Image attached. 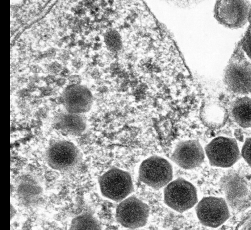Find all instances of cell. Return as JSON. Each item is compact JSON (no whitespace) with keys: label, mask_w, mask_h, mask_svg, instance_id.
<instances>
[{"label":"cell","mask_w":251,"mask_h":230,"mask_svg":"<svg viewBox=\"0 0 251 230\" xmlns=\"http://www.w3.org/2000/svg\"><path fill=\"white\" fill-rule=\"evenodd\" d=\"M226 91L234 96L251 93V62L236 48L225 69Z\"/></svg>","instance_id":"cell-1"},{"label":"cell","mask_w":251,"mask_h":230,"mask_svg":"<svg viewBox=\"0 0 251 230\" xmlns=\"http://www.w3.org/2000/svg\"><path fill=\"white\" fill-rule=\"evenodd\" d=\"M102 195L115 202H121L133 191V184L130 174L113 167L99 178Z\"/></svg>","instance_id":"cell-2"},{"label":"cell","mask_w":251,"mask_h":230,"mask_svg":"<svg viewBox=\"0 0 251 230\" xmlns=\"http://www.w3.org/2000/svg\"><path fill=\"white\" fill-rule=\"evenodd\" d=\"M139 179L152 189H160L173 180V166L164 158L157 156L150 157L142 162Z\"/></svg>","instance_id":"cell-3"},{"label":"cell","mask_w":251,"mask_h":230,"mask_svg":"<svg viewBox=\"0 0 251 230\" xmlns=\"http://www.w3.org/2000/svg\"><path fill=\"white\" fill-rule=\"evenodd\" d=\"M164 202L176 211L185 212L198 203V191L193 184L178 178L165 187Z\"/></svg>","instance_id":"cell-4"},{"label":"cell","mask_w":251,"mask_h":230,"mask_svg":"<svg viewBox=\"0 0 251 230\" xmlns=\"http://www.w3.org/2000/svg\"><path fill=\"white\" fill-rule=\"evenodd\" d=\"M204 150L210 165L222 168L235 165L241 155L236 140L224 136L213 139Z\"/></svg>","instance_id":"cell-5"},{"label":"cell","mask_w":251,"mask_h":230,"mask_svg":"<svg viewBox=\"0 0 251 230\" xmlns=\"http://www.w3.org/2000/svg\"><path fill=\"white\" fill-rule=\"evenodd\" d=\"M82 156L77 146L68 141H58L49 146L47 153L48 165L53 170L69 171L80 164Z\"/></svg>","instance_id":"cell-6"},{"label":"cell","mask_w":251,"mask_h":230,"mask_svg":"<svg viewBox=\"0 0 251 230\" xmlns=\"http://www.w3.org/2000/svg\"><path fill=\"white\" fill-rule=\"evenodd\" d=\"M150 209L147 204L135 196L121 202L116 211V219L123 227L135 230L147 224Z\"/></svg>","instance_id":"cell-7"},{"label":"cell","mask_w":251,"mask_h":230,"mask_svg":"<svg viewBox=\"0 0 251 230\" xmlns=\"http://www.w3.org/2000/svg\"><path fill=\"white\" fill-rule=\"evenodd\" d=\"M251 7L248 1H218L215 7V18L225 27L241 28L249 22Z\"/></svg>","instance_id":"cell-8"},{"label":"cell","mask_w":251,"mask_h":230,"mask_svg":"<svg viewBox=\"0 0 251 230\" xmlns=\"http://www.w3.org/2000/svg\"><path fill=\"white\" fill-rule=\"evenodd\" d=\"M195 210L200 223L209 228L220 227L230 217L228 204L221 198H204L197 204Z\"/></svg>","instance_id":"cell-9"},{"label":"cell","mask_w":251,"mask_h":230,"mask_svg":"<svg viewBox=\"0 0 251 230\" xmlns=\"http://www.w3.org/2000/svg\"><path fill=\"white\" fill-rule=\"evenodd\" d=\"M226 202L233 210L241 211L248 205L250 191L245 179L235 172H229L220 181Z\"/></svg>","instance_id":"cell-10"},{"label":"cell","mask_w":251,"mask_h":230,"mask_svg":"<svg viewBox=\"0 0 251 230\" xmlns=\"http://www.w3.org/2000/svg\"><path fill=\"white\" fill-rule=\"evenodd\" d=\"M199 118L201 122L208 128L219 129L223 128L229 120L224 93L218 96H209L202 100L200 107Z\"/></svg>","instance_id":"cell-11"},{"label":"cell","mask_w":251,"mask_h":230,"mask_svg":"<svg viewBox=\"0 0 251 230\" xmlns=\"http://www.w3.org/2000/svg\"><path fill=\"white\" fill-rule=\"evenodd\" d=\"M204 158L201 145L198 141L190 140L179 142L171 160L183 169L192 170L201 165Z\"/></svg>","instance_id":"cell-12"},{"label":"cell","mask_w":251,"mask_h":230,"mask_svg":"<svg viewBox=\"0 0 251 230\" xmlns=\"http://www.w3.org/2000/svg\"><path fill=\"white\" fill-rule=\"evenodd\" d=\"M224 95L229 120L241 128H251V93L244 96H234L225 90Z\"/></svg>","instance_id":"cell-13"},{"label":"cell","mask_w":251,"mask_h":230,"mask_svg":"<svg viewBox=\"0 0 251 230\" xmlns=\"http://www.w3.org/2000/svg\"><path fill=\"white\" fill-rule=\"evenodd\" d=\"M75 94L70 89V93L64 98L67 110L70 114H81L89 110L92 97L89 91L82 87L74 86Z\"/></svg>","instance_id":"cell-14"},{"label":"cell","mask_w":251,"mask_h":230,"mask_svg":"<svg viewBox=\"0 0 251 230\" xmlns=\"http://www.w3.org/2000/svg\"><path fill=\"white\" fill-rule=\"evenodd\" d=\"M43 190L40 184L30 177H25L21 181L18 189L20 202L24 206L33 207L40 203Z\"/></svg>","instance_id":"cell-15"},{"label":"cell","mask_w":251,"mask_h":230,"mask_svg":"<svg viewBox=\"0 0 251 230\" xmlns=\"http://www.w3.org/2000/svg\"><path fill=\"white\" fill-rule=\"evenodd\" d=\"M54 127L66 135L78 136L86 129V123L83 116L79 114H65L58 116Z\"/></svg>","instance_id":"cell-16"},{"label":"cell","mask_w":251,"mask_h":230,"mask_svg":"<svg viewBox=\"0 0 251 230\" xmlns=\"http://www.w3.org/2000/svg\"><path fill=\"white\" fill-rule=\"evenodd\" d=\"M69 230H102L99 221L91 212H83L74 218Z\"/></svg>","instance_id":"cell-17"},{"label":"cell","mask_w":251,"mask_h":230,"mask_svg":"<svg viewBox=\"0 0 251 230\" xmlns=\"http://www.w3.org/2000/svg\"><path fill=\"white\" fill-rule=\"evenodd\" d=\"M237 48L244 54L247 59L251 62V25H250L248 31L244 38L238 44Z\"/></svg>","instance_id":"cell-18"},{"label":"cell","mask_w":251,"mask_h":230,"mask_svg":"<svg viewBox=\"0 0 251 230\" xmlns=\"http://www.w3.org/2000/svg\"><path fill=\"white\" fill-rule=\"evenodd\" d=\"M106 43L108 48L114 50L119 49L120 39L118 33L114 31L108 32L106 37Z\"/></svg>","instance_id":"cell-19"},{"label":"cell","mask_w":251,"mask_h":230,"mask_svg":"<svg viewBox=\"0 0 251 230\" xmlns=\"http://www.w3.org/2000/svg\"><path fill=\"white\" fill-rule=\"evenodd\" d=\"M241 155L247 164L251 167V137L246 140L242 149Z\"/></svg>","instance_id":"cell-20"},{"label":"cell","mask_w":251,"mask_h":230,"mask_svg":"<svg viewBox=\"0 0 251 230\" xmlns=\"http://www.w3.org/2000/svg\"><path fill=\"white\" fill-rule=\"evenodd\" d=\"M48 70L50 73L51 74H58L61 73L62 71V66L57 62H54L50 64L48 67Z\"/></svg>","instance_id":"cell-21"},{"label":"cell","mask_w":251,"mask_h":230,"mask_svg":"<svg viewBox=\"0 0 251 230\" xmlns=\"http://www.w3.org/2000/svg\"><path fill=\"white\" fill-rule=\"evenodd\" d=\"M69 81L71 84L78 85L81 82V78L77 75H73L69 77Z\"/></svg>","instance_id":"cell-22"},{"label":"cell","mask_w":251,"mask_h":230,"mask_svg":"<svg viewBox=\"0 0 251 230\" xmlns=\"http://www.w3.org/2000/svg\"><path fill=\"white\" fill-rule=\"evenodd\" d=\"M18 94L21 99H23L28 98V96H30V93H29L27 89L20 90Z\"/></svg>","instance_id":"cell-23"},{"label":"cell","mask_w":251,"mask_h":230,"mask_svg":"<svg viewBox=\"0 0 251 230\" xmlns=\"http://www.w3.org/2000/svg\"><path fill=\"white\" fill-rule=\"evenodd\" d=\"M43 89H41L42 94L45 96H49L52 94V90L51 89V88L43 87Z\"/></svg>","instance_id":"cell-24"},{"label":"cell","mask_w":251,"mask_h":230,"mask_svg":"<svg viewBox=\"0 0 251 230\" xmlns=\"http://www.w3.org/2000/svg\"><path fill=\"white\" fill-rule=\"evenodd\" d=\"M241 230H251V219L242 225Z\"/></svg>","instance_id":"cell-25"},{"label":"cell","mask_w":251,"mask_h":230,"mask_svg":"<svg viewBox=\"0 0 251 230\" xmlns=\"http://www.w3.org/2000/svg\"><path fill=\"white\" fill-rule=\"evenodd\" d=\"M73 65L75 68L79 69L81 68L83 64L82 62L79 59H75L73 61Z\"/></svg>","instance_id":"cell-26"},{"label":"cell","mask_w":251,"mask_h":230,"mask_svg":"<svg viewBox=\"0 0 251 230\" xmlns=\"http://www.w3.org/2000/svg\"><path fill=\"white\" fill-rule=\"evenodd\" d=\"M36 88L35 83L31 82L30 83H29L27 86V90L29 93H30V92L35 91L36 90Z\"/></svg>","instance_id":"cell-27"},{"label":"cell","mask_w":251,"mask_h":230,"mask_svg":"<svg viewBox=\"0 0 251 230\" xmlns=\"http://www.w3.org/2000/svg\"><path fill=\"white\" fill-rule=\"evenodd\" d=\"M31 71L33 73L39 74L41 73V69L39 66H33L31 68Z\"/></svg>","instance_id":"cell-28"},{"label":"cell","mask_w":251,"mask_h":230,"mask_svg":"<svg viewBox=\"0 0 251 230\" xmlns=\"http://www.w3.org/2000/svg\"><path fill=\"white\" fill-rule=\"evenodd\" d=\"M30 79L31 82L35 83V84L36 83H38L40 80V77L36 76V75H33V76L30 77Z\"/></svg>","instance_id":"cell-29"},{"label":"cell","mask_w":251,"mask_h":230,"mask_svg":"<svg viewBox=\"0 0 251 230\" xmlns=\"http://www.w3.org/2000/svg\"><path fill=\"white\" fill-rule=\"evenodd\" d=\"M61 59L63 61H66L69 58V54L68 52L64 51L60 55Z\"/></svg>","instance_id":"cell-30"},{"label":"cell","mask_w":251,"mask_h":230,"mask_svg":"<svg viewBox=\"0 0 251 230\" xmlns=\"http://www.w3.org/2000/svg\"><path fill=\"white\" fill-rule=\"evenodd\" d=\"M57 85L59 86H62L65 84L66 79L64 78H61L60 79H58V80L56 81Z\"/></svg>","instance_id":"cell-31"},{"label":"cell","mask_w":251,"mask_h":230,"mask_svg":"<svg viewBox=\"0 0 251 230\" xmlns=\"http://www.w3.org/2000/svg\"><path fill=\"white\" fill-rule=\"evenodd\" d=\"M46 81L48 83H52L54 81H56L55 78L52 76V75H50L47 78H46Z\"/></svg>","instance_id":"cell-32"},{"label":"cell","mask_w":251,"mask_h":230,"mask_svg":"<svg viewBox=\"0 0 251 230\" xmlns=\"http://www.w3.org/2000/svg\"><path fill=\"white\" fill-rule=\"evenodd\" d=\"M249 22L250 23V25H251V7L250 12Z\"/></svg>","instance_id":"cell-33"},{"label":"cell","mask_w":251,"mask_h":230,"mask_svg":"<svg viewBox=\"0 0 251 230\" xmlns=\"http://www.w3.org/2000/svg\"><path fill=\"white\" fill-rule=\"evenodd\" d=\"M138 230L135 229V230Z\"/></svg>","instance_id":"cell-34"}]
</instances>
